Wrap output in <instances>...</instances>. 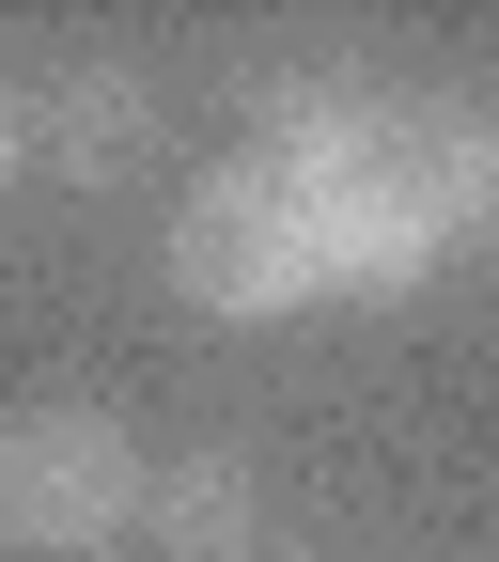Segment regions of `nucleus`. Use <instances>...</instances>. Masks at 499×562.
I'll return each mask as SVG.
<instances>
[{"mask_svg": "<svg viewBox=\"0 0 499 562\" xmlns=\"http://www.w3.org/2000/svg\"><path fill=\"white\" fill-rule=\"evenodd\" d=\"M250 157L313 203V235H328V281H343V297H421V281L453 266V220H438V203H421V172H406V94L281 79L265 125H250Z\"/></svg>", "mask_w": 499, "mask_h": 562, "instance_id": "f257e3e1", "label": "nucleus"}, {"mask_svg": "<svg viewBox=\"0 0 499 562\" xmlns=\"http://www.w3.org/2000/svg\"><path fill=\"white\" fill-rule=\"evenodd\" d=\"M172 281H188V313H219V328H281V313L343 297V281H328V235H313V203L281 188L265 157H219V172L172 203Z\"/></svg>", "mask_w": 499, "mask_h": 562, "instance_id": "f03ea898", "label": "nucleus"}, {"mask_svg": "<svg viewBox=\"0 0 499 562\" xmlns=\"http://www.w3.org/2000/svg\"><path fill=\"white\" fill-rule=\"evenodd\" d=\"M140 501H157V453H140L110 406H16L0 422V547L79 562V547L140 531Z\"/></svg>", "mask_w": 499, "mask_h": 562, "instance_id": "7ed1b4c3", "label": "nucleus"}, {"mask_svg": "<svg viewBox=\"0 0 499 562\" xmlns=\"http://www.w3.org/2000/svg\"><path fill=\"white\" fill-rule=\"evenodd\" d=\"M140 140H157V94H140V63H63V79L32 94V157L47 172H125L140 157Z\"/></svg>", "mask_w": 499, "mask_h": 562, "instance_id": "20e7f679", "label": "nucleus"}, {"mask_svg": "<svg viewBox=\"0 0 499 562\" xmlns=\"http://www.w3.org/2000/svg\"><path fill=\"white\" fill-rule=\"evenodd\" d=\"M406 172H421V203L453 220V250L499 235V110H484V94H406Z\"/></svg>", "mask_w": 499, "mask_h": 562, "instance_id": "39448f33", "label": "nucleus"}, {"mask_svg": "<svg viewBox=\"0 0 499 562\" xmlns=\"http://www.w3.org/2000/svg\"><path fill=\"white\" fill-rule=\"evenodd\" d=\"M140 531H157L172 562H250L265 484H250L235 453H157V501H140Z\"/></svg>", "mask_w": 499, "mask_h": 562, "instance_id": "423d86ee", "label": "nucleus"}, {"mask_svg": "<svg viewBox=\"0 0 499 562\" xmlns=\"http://www.w3.org/2000/svg\"><path fill=\"white\" fill-rule=\"evenodd\" d=\"M16 172H32V94L0 79V188H16Z\"/></svg>", "mask_w": 499, "mask_h": 562, "instance_id": "0eeeda50", "label": "nucleus"}]
</instances>
